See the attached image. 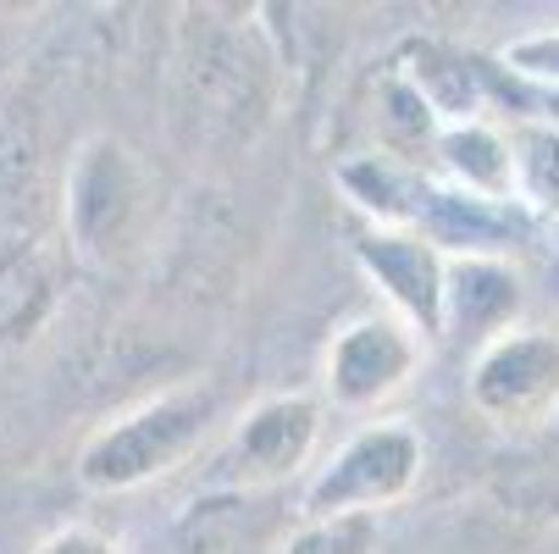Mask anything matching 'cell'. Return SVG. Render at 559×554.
I'll list each match as a JSON object with an SVG mask.
<instances>
[{"label":"cell","instance_id":"3","mask_svg":"<svg viewBox=\"0 0 559 554\" xmlns=\"http://www.w3.org/2000/svg\"><path fill=\"white\" fill-rule=\"evenodd\" d=\"M421 478V438L399 422H377L355 433L305 488V521L316 516H377L382 505H399Z\"/></svg>","mask_w":559,"mask_h":554},{"label":"cell","instance_id":"15","mask_svg":"<svg viewBox=\"0 0 559 554\" xmlns=\"http://www.w3.org/2000/svg\"><path fill=\"white\" fill-rule=\"evenodd\" d=\"M34 554H122L106 532H95V527H61V532H50Z\"/></svg>","mask_w":559,"mask_h":554},{"label":"cell","instance_id":"5","mask_svg":"<svg viewBox=\"0 0 559 554\" xmlns=\"http://www.w3.org/2000/svg\"><path fill=\"white\" fill-rule=\"evenodd\" d=\"M421 333H411L399 316H360L328 344V393L344 411H371L393 400L421 366Z\"/></svg>","mask_w":559,"mask_h":554},{"label":"cell","instance_id":"2","mask_svg":"<svg viewBox=\"0 0 559 554\" xmlns=\"http://www.w3.org/2000/svg\"><path fill=\"white\" fill-rule=\"evenodd\" d=\"M61 222L90 261H122L139 250L150 222V184L117 139L95 133L78 144L61 189Z\"/></svg>","mask_w":559,"mask_h":554},{"label":"cell","instance_id":"12","mask_svg":"<svg viewBox=\"0 0 559 554\" xmlns=\"http://www.w3.org/2000/svg\"><path fill=\"white\" fill-rule=\"evenodd\" d=\"M377 538H382L377 516H360V510H349V516H316L277 554H377Z\"/></svg>","mask_w":559,"mask_h":554},{"label":"cell","instance_id":"7","mask_svg":"<svg viewBox=\"0 0 559 554\" xmlns=\"http://www.w3.org/2000/svg\"><path fill=\"white\" fill-rule=\"evenodd\" d=\"M316 444H322V405L310 393H277V400H261L245 422H238L233 444H227V465L233 483H288L294 471L310 465Z\"/></svg>","mask_w":559,"mask_h":554},{"label":"cell","instance_id":"6","mask_svg":"<svg viewBox=\"0 0 559 554\" xmlns=\"http://www.w3.org/2000/svg\"><path fill=\"white\" fill-rule=\"evenodd\" d=\"M355 261L382 288L388 316H399V322H405L411 333H421V339L443 333V272H449V256L432 239H421L416 227H371V233H360Z\"/></svg>","mask_w":559,"mask_h":554},{"label":"cell","instance_id":"10","mask_svg":"<svg viewBox=\"0 0 559 554\" xmlns=\"http://www.w3.org/2000/svg\"><path fill=\"white\" fill-rule=\"evenodd\" d=\"M515 200L537 205L543 216H559V128H515Z\"/></svg>","mask_w":559,"mask_h":554},{"label":"cell","instance_id":"14","mask_svg":"<svg viewBox=\"0 0 559 554\" xmlns=\"http://www.w3.org/2000/svg\"><path fill=\"white\" fill-rule=\"evenodd\" d=\"M499 61L532 84H559V28H532L499 50Z\"/></svg>","mask_w":559,"mask_h":554},{"label":"cell","instance_id":"11","mask_svg":"<svg viewBox=\"0 0 559 554\" xmlns=\"http://www.w3.org/2000/svg\"><path fill=\"white\" fill-rule=\"evenodd\" d=\"M50 305V272L34 261V250L23 256H0V339L28 333Z\"/></svg>","mask_w":559,"mask_h":554},{"label":"cell","instance_id":"13","mask_svg":"<svg viewBox=\"0 0 559 554\" xmlns=\"http://www.w3.org/2000/svg\"><path fill=\"white\" fill-rule=\"evenodd\" d=\"M382 139H388V155H411V150H421V144H438V117L427 111V101L405 84V78H388V90H382Z\"/></svg>","mask_w":559,"mask_h":554},{"label":"cell","instance_id":"9","mask_svg":"<svg viewBox=\"0 0 559 554\" xmlns=\"http://www.w3.org/2000/svg\"><path fill=\"white\" fill-rule=\"evenodd\" d=\"M438 167L449 173L454 195L465 200H483V205H504L515 200V150H510V133L488 117L476 122H449L438 128Z\"/></svg>","mask_w":559,"mask_h":554},{"label":"cell","instance_id":"8","mask_svg":"<svg viewBox=\"0 0 559 554\" xmlns=\"http://www.w3.org/2000/svg\"><path fill=\"white\" fill-rule=\"evenodd\" d=\"M521 272L504 256H449L443 272V333L493 344L521 316Z\"/></svg>","mask_w":559,"mask_h":554},{"label":"cell","instance_id":"1","mask_svg":"<svg viewBox=\"0 0 559 554\" xmlns=\"http://www.w3.org/2000/svg\"><path fill=\"white\" fill-rule=\"evenodd\" d=\"M211 416H216L211 388H173L162 400H144L139 411L117 416L78 449V483L95 494H128L167 478L173 465H183L200 449Z\"/></svg>","mask_w":559,"mask_h":554},{"label":"cell","instance_id":"4","mask_svg":"<svg viewBox=\"0 0 559 554\" xmlns=\"http://www.w3.org/2000/svg\"><path fill=\"white\" fill-rule=\"evenodd\" d=\"M471 405L499 427H537L559 405V339L510 328L471 366Z\"/></svg>","mask_w":559,"mask_h":554}]
</instances>
